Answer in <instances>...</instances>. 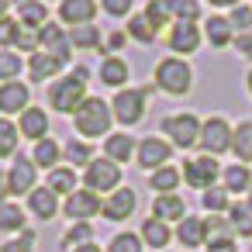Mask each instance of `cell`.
I'll return each instance as SVG.
<instances>
[{
    "label": "cell",
    "mask_w": 252,
    "mask_h": 252,
    "mask_svg": "<svg viewBox=\"0 0 252 252\" xmlns=\"http://www.w3.org/2000/svg\"><path fill=\"white\" fill-rule=\"evenodd\" d=\"M87 80H90V69H87V66H76L69 76L52 80L49 90H45V100L52 104V111H59V114H76V107L87 100Z\"/></svg>",
    "instance_id": "1"
},
{
    "label": "cell",
    "mask_w": 252,
    "mask_h": 252,
    "mask_svg": "<svg viewBox=\"0 0 252 252\" xmlns=\"http://www.w3.org/2000/svg\"><path fill=\"white\" fill-rule=\"evenodd\" d=\"M111 121H114V111L100 97H87L76 107V114H73V128L83 138H107L111 135Z\"/></svg>",
    "instance_id": "2"
},
{
    "label": "cell",
    "mask_w": 252,
    "mask_h": 252,
    "mask_svg": "<svg viewBox=\"0 0 252 252\" xmlns=\"http://www.w3.org/2000/svg\"><path fill=\"white\" fill-rule=\"evenodd\" d=\"M156 87L169 97H183L193 90V69L187 59L180 56H169V59H159L156 63Z\"/></svg>",
    "instance_id": "3"
},
{
    "label": "cell",
    "mask_w": 252,
    "mask_h": 252,
    "mask_svg": "<svg viewBox=\"0 0 252 252\" xmlns=\"http://www.w3.org/2000/svg\"><path fill=\"white\" fill-rule=\"evenodd\" d=\"M200 125L204 121L190 111L169 114V118H162V135H169V145H176V149H193V145H200Z\"/></svg>",
    "instance_id": "4"
},
{
    "label": "cell",
    "mask_w": 252,
    "mask_h": 252,
    "mask_svg": "<svg viewBox=\"0 0 252 252\" xmlns=\"http://www.w3.org/2000/svg\"><path fill=\"white\" fill-rule=\"evenodd\" d=\"M231 125L221 118V114H214V118H207L204 125H200V149H204V156H221V152H228L231 149Z\"/></svg>",
    "instance_id": "5"
},
{
    "label": "cell",
    "mask_w": 252,
    "mask_h": 252,
    "mask_svg": "<svg viewBox=\"0 0 252 252\" xmlns=\"http://www.w3.org/2000/svg\"><path fill=\"white\" fill-rule=\"evenodd\" d=\"M83 183H87V190H94V193H104V190H118V183H121V166L118 162H111V159H90V166L83 169Z\"/></svg>",
    "instance_id": "6"
},
{
    "label": "cell",
    "mask_w": 252,
    "mask_h": 252,
    "mask_svg": "<svg viewBox=\"0 0 252 252\" xmlns=\"http://www.w3.org/2000/svg\"><path fill=\"white\" fill-rule=\"evenodd\" d=\"M111 111H114V121L128 125V128L138 125L145 118V90H131V87L118 90V97L111 100Z\"/></svg>",
    "instance_id": "7"
},
{
    "label": "cell",
    "mask_w": 252,
    "mask_h": 252,
    "mask_svg": "<svg viewBox=\"0 0 252 252\" xmlns=\"http://www.w3.org/2000/svg\"><path fill=\"white\" fill-rule=\"evenodd\" d=\"M200 38L204 35H200V28L193 21H173V28L166 35V45H169V52H176L183 59V56H193L200 49Z\"/></svg>",
    "instance_id": "8"
},
{
    "label": "cell",
    "mask_w": 252,
    "mask_h": 252,
    "mask_svg": "<svg viewBox=\"0 0 252 252\" xmlns=\"http://www.w3.org/2000/svg\"><path fill=\"white\" fill-rule=\"evenodd\" d=\"M183 180L197 190H211L218 180V159L214 156H193L183 162Z\"/></svg>",
    "instance_id": "9"
},
{
    "label": "cell",
    "mask_w": 252,
    "mask_h": 252,
    "mask_svg": "<svg viewBox=\"0 0 252 252\" xmlns=\"http://www.w3.org/2000/svg\"><path fill=\"white\" fill-rule=\"evenodd\" d=\"M35 183H38V166H35L28 156H18V159H14V166L7 169V187H11V193H14V197L32 193V190H35Z\"/></svg>",
    "instance_id": "10"
},
{
    "label": "cell",
    "mask_w": 252,
    "mask_h": 252,
    "mask_svg": "<svg viewBox=\"0 0 252 252\" xmlns=\"http://www.w3.org/2000/svg\"><path fill=\"white\" fill-rule=\"evenodd\" d=\"M135 207H138V193H135V190H128V187H118L114 193H107V200H104L100 214H104L107 221H125V218H131V214H135Z\"/></svg>",
    "instance_id": "11"
},
{
    "label": "cell",
    "mask_w": 252,
    "mask_h": 252,
    "mask_svg": "<svg viewBox=\"0 0 252 252\" xmlns=\"http://www.w3.org/2000/svg\"><path fill=\"white\" fill-rule=\"evenodd\" d=\"M32 107V90L25 87V83H18V80H11V83H0V114H25Z\"/></svg>",
    "instance_id": "12"
},
{
    "label": "cell",
    "mask_w": 252,
    "mask_h": 252,
    "mask_svg": "<svg viewBox=\"0 0 252 252\" xmlns=\"http://www.w3.org/2000/svg\"><path fill=\"white\" fill-rule=\"evenodd\" d=\"M38 45H42V52H49V56H56L63 63H69V56H73V42H69V35L59 25L38 28Z\"/></svg>",
    "instance_id": "13"
},
{
    "label": "cell",
    "mask_w": 252,
    "mask_h": 252,
    "mask_svg": "<svg viewBox=\"0 0 252 252\" xmlns=\"http://www.w3.org/2000/svg\"><path fill=\"white\" fill-rule=\"evenodd\" d=\"M169 156H173V145L162 142V138H142L138 142V166L142 169H159V166H169Z\"/></svg>",
    "instance_id": "14"
},
{
    "label": "cell",
    "mask_w": 252,
    "mask_h": 252,
    "mask_svg": "<svg viewBox=\"0 0 252 252\" xmlns=\"http://www.w3.org/2000/svg\"><path fill=\"white\" fill-rule=\"evenodd\" d=\"M97 7H100L97 0H59V18H63V25H73V28L94 25Z\"/></svg>",
    "instance_id": "15"
},
{
    "label": "cell",
    "mask_w": 252,
    "mask_h": 252,
    "mask_svg": "<svg viewBox=\"0 0 252 252\" xmlns=\"http://www.w3.org/2000/svg\"><path fill=\"white\" fill-rule=\"evenodd\" d=\"M100 197L94 193V190H73L69 197H66V218H73V221H87V218H94V214H100Z\"/></svg>",
    "instance_id": "16"
},
{
    "label": "cell",
    "mask_w": 252,
    "mask_h": 252,
    "mask_svg": "<svg viewBox=\"0 0 252 252\" xmlns=\"http://www.w3.org/2000/svg\"><path fill=\"white\" fill-rule=\"evenodd\" d=\"M63 59H56V56H49V52H32L28 56V76L32 80H59V73H63Z\"/></svg>",
    "instance_id": "17"
},
{
    "label": "cell",
    "mask_w": 252,
    "mask_h": 252,
    "mask_svg": "<svg viewBox=\"0 0 252 252\" xmlns=\"http://www.w3.org/2000/svg\"><path fill=\"white\" fill-rule=\"evenodd\" d=\"M18 131H21L25 138H32V142H42V138L49 135V114H45L42 107H28V111L21 114V121H18Z\"/></svg>",
    "instance_id": "18"
},
{
    "label": "cell",
    "mask_w": 252,
    "mask_h": 252,
    "mask_svg": "<svg viewBox=\"0 0 252 252\" xmlns=\"http://www.w3.org/2000/svg\"><path fill=\"white\" fill-rule=\"evenodd\" d=\"M152 218H159V221H183L187 218V204H183V197H176V193H159L156 200H152Z\"/></svg>",
    "instance_id": "19"
},
{
    "label": "cell",
    "mask_w": 252,
    "mask_h": 252,
    "mask_svg": "<svg viewBox=\"0 0 252 252\" xmlns=\"http://www.w3.org/2000/svg\"><path fill=\"white\" fill-rule=\"evenodd\" d=\"M204 38H207L214 49H224V45H231V42H235V28H231V21H228V18L211 14V18L204 21Z\"/></svg>",
    "instance_id": "20"
},
{
    "label": "cell",
    "mask_w": 252,
    "mask_h": 252,
    "mask_svg": "<svg viewBox=\"0 0 252 252\" xmlns=\"http://www.w3.org/2000/svg\"><path fill=\"white\" fill-rule=\"evenodd\" d=\"M128 76H131V69H128V63H125L121 56H107V59L100 63V83H104V87H118V90H125Z\"/></svg>",
    "instance_id": "21"
},
{
    "label": "cell",
    "mask_w": 252,
    "mask_h": 252,
    "mask_svg": "<svg viewBox=\"0 0 252 252\" xmlns=\"http://www.w3.org/2000/svg\"><path fill=\"white\" fill-rule=\"evenodd\" d=\"M28 207H32V214H35V218L49 221V218H56L59 200H56V193H52L49 187H35V190L28 193Z\"/></svg>",
    "instance_id": "22"
},
{
    "label": "cell",
    "mask_w": 252,
    "mask_h": 252,
    "mask_svg": "<svg viewBox=\"0 0 252 252\" xmlns=\"http://www.w3.org/2000/svg\"><path fill=\"white\" fill-rule=\"evenodd\" d=\"M18 21H21V28H45L49 25V7L42 4V0H21L18 4Z\"/></svg>",
    "instance_id": "23"
},
{
    "label": "cell",
    "mask_w": 252,
    "mask_h": 252,
    "mask_svg": "<svg viewBox=\"0 0 252 252\" xmlns=\"http://www.w3.org/2000/svg\"><path fill=\"white\" fill-rule=\"evenodd\" d=\"M135 156V138L131 135H107L104 138V159H111V162H128Z\"/></svg>",
    "instance_id": "24"
},
{
    "label": "cell",
    "mask_w": 252,
    "mask_h": 252,
    "mask_svg": "<svg viewBox=\"0 0 252 252\" xmlns=\"http://www.w3.org/2000/svg\"><path fill=\"white\" fill-rule=\"evenodd\" d=\"M176 238H180V245H187V249L204 245V242H207L204 221H200V218H183V221H180V228H176Z\"/></svg>",
    "instance_id": "25"
},
{
    "label": "cell",
    "mask_w": 252,
    "mask_h": 252,
    "mask_svg": "<svg viewBox=\"0 0 252 252\" xmlns=\"http://www.w3.org/2000/svg\"><path fill=\"white\" fill-rule=\"evenodd\" d=\"M169 238H173V231H169L166 221H159V218H145V221H142V242H145V245L162 249V245H169Z\"/></svg>",
    "instance_id": "26"
},
{
    "label": "cell",
    "mask_w": 252,
    "mask_h": 252,
    "mask_svg": "<svg viewBox=\"0 0 252 252\" xmlns=\"http://www.w3.org/2000/svg\"><path fill=\"white\" fill-rule=\"evenodd\" d=\"M59 159H63V149L56 145V138H42V142H35V152H32V162H35V166H42V169H56Z\"/></svg>",
    "instance_id": "27"
},
{
    "label": "cell",
    "mask_w": 252,
    "mask_h": 252,
    "mask_svg": "<svg viewBox=\"0 0 252 252\" xmlns=\"http://www.w3.org/2000/svg\"><path fill=\"white\" fill-rule=\"evenodd\" d=\"M45 187H49L56 197H59V193L69 197V193L76 190V169H73V166H56V169H49V183H45Z\"/></svg>",
    "instance_id": "28"
},
{
    "label": "cell",
    "mask_w": 252,
    "mask_h": 252,
    "mask_svg": "<svg viewBox=\"0 0 252 252\" xmlns=\"http://www.w3.org/2000/svg\"><path fill=\"white\" fill-rule=\"evenodd\" d=\"M231 152L238 156V162H252V121H242L235 131H231Z\"/></svg>",
    "instance_id": "29"
},
{
    "label": "cell",
    "mask_w": 252,
    "mask_h": 252,
    "mask_svg": "<svg viewBox=\"0 0 252 252\" xmlns=\"http://www.w3.org/2000/svg\"><path fill=\"white\" fill-rule=\"evenodd\" d=\"M228 221H231V228H235V235H252V204L249 200H238V204H231L228 211Z\"/></svg>",
    "instance_id": "30"
},
{
    "label": "cell",
    "mask_w": 252,
    "mask_h": 252,
    "mask_svg": "<svg viewBox=\"0 0 252 252\" xmlns=\"http://www.w3.org/2000/svg\"><path fill=\"white\" fill-rule=\"evenodd\" d=\"M69 42L80 52H94V49H100V28L97 25H80V28L69 32Z\"/></svg>",
    "instance_id": "31"
},
{
    "label": "cell",
    "mask_w": 252,
    "mask_h": 252,
    "mask_svg": "<svg viewBox=\"0 0 252 252\" xmlns=\"http://www.w3.org/2000/svg\"><path fill=\"white\" fill-rule=\"evenodd\" d=\"M249 187H252V173H249L245 162H235V166L224 169V190L228 193H245Z\"/></svg>",
    "instance_id": "32"
},
{
    "label": "cell",
    "mask_w": 252,
    "mask_h": 252,
    "mask_svg": "<svg viewBox=\"0 0 252 252\" xmlns=\"http://www.w3.org/2000/svg\"><path fill=\"white\" fill-rule=\"evenodd\" d=\"M156 35H159V28H156L145 14H135V18L128 21V38H135V42H142V45H152Z\"/></svg>",
    "instance_id": "33"
},
{
    "label": "cell",
    "mask_w": 252,
    "mask_h": 252,
    "mask_svg": "<svg viewBox=\"0 0 252 252\" xmlns=\"http://www.w3.org/2000/svg\"><path fill=\"white\" fill-rule=\"evenodd\" d=\"M18 138H21L18 125L11 118H0V159H7V156L18 152Z\"/></svg>",
    "instance_id": "34"
},
{
    "label": "cell",
    "mask_w": 252,
    "mask_h": 252,
    "mask_svg": "<svg viewBox=\"0 0 252 252\" xmlns=\"http://www.w3.org/2000/svg\"><path fill=\"white\" fill-rule=\"evenodd\" d=\"M63 156L73 162V166H90V159H94V152H90V145H87V138H69L66 142V149H63Z\"/></svg>",
    "instance_id": "35"
},
{
    "label": "cell",
    "mask_w": 252,
    "mask_h": 252,
    "mask_svg": "<svg viewBox=\"0 0 252 252\" xmlns=\"http://www.w3.org/2000/svg\"><path fill=\"white\" fill-rule=\"evenodd\" d=\"M152 190H159V193H173L176 187H180V169H173V166H159L156 173H152Z\"/></svg>",
    "instance_id": "36"
},
{
    "label": "cell",
    "mask_w": 252,
    "mask_h": 252,
    "mask_svg": "<svg viewBox=\"0 0 252 252\" xmlns=\"http://www.w3.org/2000/svg\"><path fill=\"white\" fill-rule=\"evenodd\" d=\"M173 21H197L200 18V0H166Z\"/></svg>",
    "instance_id": "37"
},
{
    "label": "cell",
    "mask_w": 252,
    "mask_h": 252,
    "mask_svg": "<svg viewBox=\"0 0 252 252\" xmlns=\"http://www.w3.org/2000/svg\"><path fill=\"white\" fill-rule=\"evenodd\" d=\"M25 228V211L18 204H0V231H18Z\"/></svg>",
    "instance_id": "38"
},
{
    "label": "cell",
    "mask_w": 252,
    "mask_h": 252,
    "mask_svg": "<svg viewBox=\"0 0 252 252\" xmlns=\"http://www.w3.org/2000/svg\"><path fill=\"white\" fill-rule=\"evenodd\" d=\"M18 73H21V56L14 49H0V80L11 83Z\"/></svg>",
    "instance_id": "39"
},
{
    "label": "cell",
    "mask_w": 252,
    "mask_h": 252,
    "mask_svg": "<svg viewBox=\"0 0 252 252\" xmlns=\"http://www.w3.org/2000/svg\"><path fill=\"white\" fill-rule=\"evenodd\" d=\"M204 207H207L211 214H224V211L231 207L228 190H224V187H211V190H204Z\"/></svg>",
    "instance_id": "40"
},
{
    "label": "cell",
    "mask_w": 252,
    "mask_h": 252,
    "mask_svg": "<svg viewBox=\"0 0 252 252\" xmlns=\"http://www.w3.org/2000/svg\"><path fill=\"white\" fill-rule=\"evenodd\" d=\"M204 231H207V242H218V238H231V235H235L231 221H228V218H221V214L207 218V221H204Z\"/></svg>",
    "instance_id": "41"
},
{
    "label": "cell",
    "mask_w": 252,
    "mask_h": 252,
    "mask_svg": "<svg viewBox=\"0 0 252 252\" xmlns=\"http://www.w3.org/2000/svg\"><path fill=\"white\" fill-rule=\"evenodd\" d=\"M142 238L135 235V231H121V235H114L111 238V245H107V252H142Z\"/></svg>",
    "instance_id": "42"
},
{
    "label": "cell",
    "mask_w": 252,
    "mask_h": 252,
    "mask_svg": "<svg viewBox=\"0 0 252 252\" xmlns=\"http://www.w3.org/2000/svg\"><path fill=\"white\" fill-rule=\"evenodd\" d=\"M156 28H162V25H173V14H169V4L166 0H149V7L142 11Z\"/></svg>",
    "instance_id": "43"
},
{
    "label": "cell",
    "mask_w": 252,
    "mask_h": 252,
    "mask_svg": "<svg viewBox=\"0 0 252 252\" xmlns=\"http://www.w3.org/2000/svg\"><path fill=\"white\" fill-rule=\"evenodd\" d=\"M18 35H21V21L18 18H4V21H0V49H14Z\"/></svg>",
    "instance_id": "44"
},
{
    "label": "cell",
    "mask_w": 252,
    "mask_h": 252,
    "mask_svg": "<svg viewBox=\"0 0 252 252\" xmlns=\"http://www.w3.org/2000/svg\"><path fill=\"white\" fill-rule=\"evenodd\" d=\"M228 21H231V28H235L238 35H245V32H252V7H245V4H238V7H231V14H228Z\"/></svg>",
    "instance_id": "45"
},
{
    "label": "cell",
    "mask_w": 252,
    "mask_h": 252,
    "mask_svg": "<svg viewBox=\"0 0 252 252\" xmlns=\"http://www.w3.org/2000/svg\"><path fill=\"white\" fill-rule=\"evenodd\" d=\"M90 238H94V228H90L87 221H80V224H73V228L66 231V238H63V242H66L69 249H76V245H87Z\"/></svg>",
    "instance_id": "46"
},
{
    "label": "cell",
    "mask_w": 252,
    "mask_h": 252,
    "mask_svg": "<svg viewBox=\"0 0 252 252\" xmlns=\"http://www.w3.org/2000/svg\"><path fill=\"white\" fill-rule=\"evenodd\" d=\"M131 4L135 0H100V11L107 18H125V14H131Z\"/></svg>",
    "instance_id": "47"
},
{
    "label": "cell",
    "mask_w": 252,
    "mask_h": 252,
    "mask_svg": "<svg viewBox=\"0 0 252 252\" xmlns=\"http://www.w3.org/2000/svg\"><path fill=\"white\" fill-rule=\"evenodd\" d=\"M32 249H35V231H25V235H18L14 242L0 245V252H32Z\"/></svg>",
    "instance_id": "48"
},
{
    "label": "cell",
    "mask_w": 252,
    "mask_h": 252,
    "mask_svg": "<svg viewBox=\"0 0 252 252\" xmlns=\"http://www.w3.org/2000/svg\"><path fill=\"white\" fill-rule=\"evenodd\" d=\"M14 49H25V52H38V49H42V45H38V32H35V28H21V35H18Z\"/></svg>",
    "instance_id": "49"
},
{
    "label": "cell",
    "mask_w": 252,
    "mask_h": 252,
    "mask_svg": "<svg viewBox=\"0 0 252 252\" xmlns=\"http://www.w3.org/2000/svg\"><path fill=\"white\" fill-rule=\"evenodd\" d=\"M235 52L245 56V59H252V32H245V35L235 38Z\"/></svg>",
    "instance_id": "50"
},
{
    "label": "cell",
    "mask_w": 252,
    "mask_h": 252,
    "mask_svg": "<svg viewBox=\"0 0 252 252\" xmlns=\"http://www.w3.org/2000/svg\"><path fill=\"white\" fill-rule=\"evenodd\" d=\"M207 252H238V249H235V238H218V242H207Z\"/></svg>",
    "instance_id": "51"
},
{
    "label": "cell",
    "mask_w": 252,
    "mask_h": 252,
    "mask_svg": "<svg viewBox=\"0 0 252 252\" xmlns=\"http://www.w3.org/2000/svg\"><path fill=\"white\" fill-rule=\"evenodd\" d=\"M7 193H11V187H7V173H0V204H7Z\"/></svg>",
    "instance_id": "52"
},
{
    "label": "cell",
    "mask_w": 252,
    "mask_h": 252,
    "mask_svg": "<svg viewBox=\"0 0 252 252\" xmlns=\"http://www.w3.org/2000/svg\"><path fill=\"white\" fill-rule=\"evenodd\" d=\"M107 45H111V49H114V52H118V49H121V45H125V35H121V32H114V35H111V38H107Z\"/></svg>",
    "instance_id": "53"
},
{
    "label": "cell",
    "mask_w": 252,
    "mask_h": 252,
    "mask_svg": "<svg viewBox=\"0 0 252 252\" xmlns=\"http://www.w3.org/2000/svg\"><path fill=\"white\" fill-rule=\"evenodd\" d=\"M73 252H104V249H100V245H94V242H87V245H76Z\"/></svg>",
    "instance_id": "54"
},
{
    "label": "cell",
    "mask_w": 252,
    "mask_h": 252,
    "mask_svg": "<svg viewBox=\"0 0 252 252\" xmlns=\"http://www.w3.org/2000/svg\"><path fill=\"white\" fill-rule=\"evenodd\" d=\"M207 4H214V7H238V0H207Z\"/></svg>",
    "instance_id": "55"
},
{
    "label": "cell",
    "mask_w": 252,
    "mask_h": 252,
    "mask_svg": "<svg viewBox=\"0 0 252 252\" xmlns=\"http://www.w3.org/2000/svg\"><path fill=\"white\" fill-rule=\"evenodd\" d=\"M7 11H11V0H0V21L7 18Z\"/></svg>",
    "instance_id": "56"
},
{
    "label": "cell",
    "mask_w": 252,
    "mask_h": 252,
    "mask_svg": "<svg viewBox=\"0 0 252 252\" xmlns=\"http://www.w3.org/2000/svg\"><path fill=\"white\" fill-rule=\"evenodd\" d=\"M245 87H249V94H252V73H249V76H245Z\"/></svg>",
    "instance_id": "57"
},
{
    "label": "cell",
    "mask_w": 252,
    "mask_h": 252,
    "mask_svg": "<svg viewBox=\"0 0 252 252\" xmlns=\"http://www.w3.org/2000/svg\"><path fill=\"white\" fill-rule=\"evenodd\" d=\"M249 204H252V187H249Z\"/></svg>",
    "instance_id": "58"
}]
</instances>
